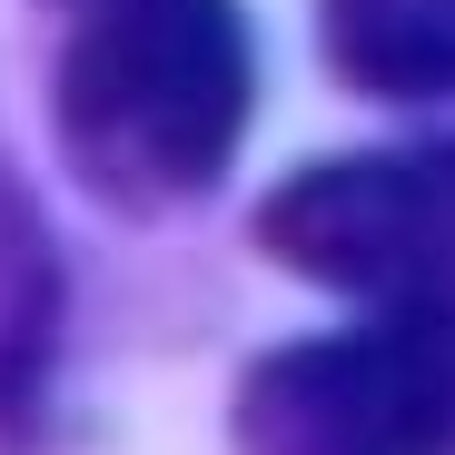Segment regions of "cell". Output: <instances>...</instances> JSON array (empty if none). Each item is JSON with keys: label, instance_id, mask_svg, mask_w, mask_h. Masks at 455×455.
I'll return each mask as SVG.
<instances>
[{"label": "cell", "instance_id": "6da1fadb", "mask_svg": "<svg viewBox=\"0 0 455 455\" xmlns=\"http://www.w3.org/2000/svg\"><path fill=\"white\" fill-rule=\"evenodd\" d=\"M258 109L238 0H90L60 50V148L109 208H179L228 179Z\"/></svg>", "mask_w": 455, "mask_h": 455}, {"label": "cell", "instance_id": "3957f363", "mask_svg": "<svg viewBox=\"0 0 455 455\" xmlns=\"http://www.w3.org/2000/svg\"><path fill=\"white\" fill-rule=\"evenodd\" d=\"M258 248L366 307H455V139L297 169L258 208Z\"/></svg>", "mask_w": 455, "mask_h": 455}, {"label": "cell", "instance_id": "5b68a950", "mask_svg": "<svg viewBox=\"0 0 455 455\" xmlns=\"http://www.w3.org/2000/svg\"><path fill=\"white\" fill-rule=\"evenodd\" d=\"M50 347H60V258L20 179L0 169V435H20L40 416Z\"/></svg>", "mask_w": 455, "mask_h": 455}, {"label": "cell", "instance_id": "7a4b0ae2", "mask_svg": "<svg viewBox=\"0 0 455 455\" xmlns=\"http://www.w3.org/2000/svg\"><path fill=\"white\" fill-rule=\"evenodd\" d=\"M238 455H455V307H376L238 376Z\"/></svg>", "mask_w": 455, "mask_h": 455}, {"label": "cell", "instance_id": "277c9868", "mask_svg": "<svg viewBox=\"0 0 455 455\" xmlns=\"http://www.w3.org/2000/svg\"><path fill=\"white\" fill-rule=\"evenodd\" d=\"M327 60L376 100H455V0H327Z\"/></svg>", "mask_w": 455, "mask_h": 455}]
</instances>
